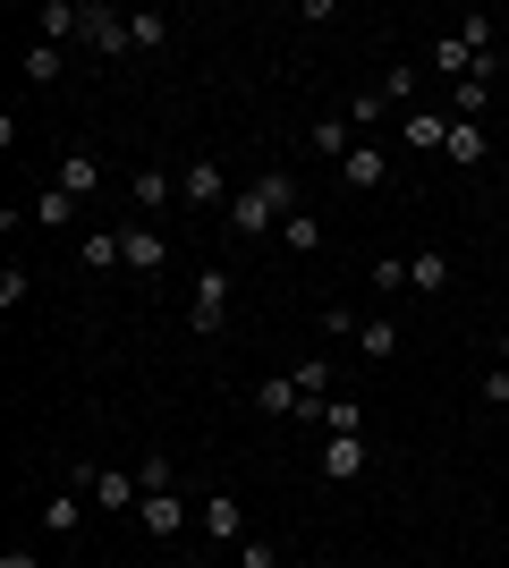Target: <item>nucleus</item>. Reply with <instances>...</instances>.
<instances>
[{"mask_svg":"<svg viewBox=\"0 0 509 568\" xmlns=\"http://www.w3.org/2000/svg\"><path fill=\"white\" fill-rule=\"evenodd\" d=\"M195 526H204V535H213V544H230V551L246 544V509H238V500H230V493H213V500H195Z\"/></svg>","mask_w":509,"mask_h":568,"instance_id":"obj_6","label":"nucleus"},{"mask_svg":"<svg viewBox=\"0 0 509 568\" xmlns=\"http://www.w3.org/2000/svg\"><path fill=\"white\" fill-rule=\"evenodd\" d=\"M399 288H408V255H383L374 263V297H399Z\"/></svg>","mask_w":509,"mask_h":568,"instance_id":"obj_29","label":"nucleus"},{"mask_svg":"<svg viewBox=\"0 0 509 568\" xmlns=\"http://www.w3.org/2000/svg\"><path fill=\"white\" fill-rule=\"evenodd\" d=\"M323 425H332V433H365L357 425V399H332V407H323Z\"/></svg>","mask_w":509,"mask_h":568,"instance_id":"obj_33","label":"nucleus"},{"mask_svg":"<svg viewBox=\"0 0 509 568\" xmlns=\"http://www.w3.org/2000/svg\"><path fill=\"white\" fill-rule=\"evenodd\" d=\"M136 484H145V493H179V467L153 450V458H136Z\"/></svg>","mask_w":509,"mask_h":568,"instance_id":"obj_26","label":"nucleus"},{"mask_svg":"<svg viewBox=\"0 0 509 568\" xmlns=\"http://www.w3.org/2000/svg\"><path fill=\"white\" fill-rule=\"evenodd\" d=\"M357 348L374 356V365H383V356H399V323H390V314H365V323H357Z\"/></svg>","mask_w":509,"mask_h":568,"instance_id":"obj_15","label":"nucleus"},{"mask_svg":"<svg viewBox=\"0 0 509 568\" xmlns=\"http://www.w3.org/2000/svg\"><path fill=\"white\" fill-rule=\"evenodd\" d=\"M136 526H145L153 544H179V535L195 526V509H187L179 493H145V500H136Z\"/></svg>","mask_w":509,"mask_h":568,"instance_id":"obj_2","label":"nucleus"},{"mask_svg":"<svg viewBox=\"0 0 509 568\" xmlns=\"http://www.w3.org/2000/svg\"><path fill=\"white\" fill-rule=\"evenodd\" d=\"M128 34H136V51H162L170 43V18H162V9H128Z\"/></svg>","mask_w":509,"mask_h":568,"instance_id":"obj_21","label":"nucleus"},{"mask_svg":"<svg viewBox=\"0 0 509 568\" xmlns=\"http://www.w3.org/2000/svg\"><path fill=\"white\" fill-rule=\"evenodd\" d=\"M170 568H221V560H170Z\"/></svg>","mask_w":509,"mask_h":568,"instance_id":"obj_37","label":"nucleus"},{"mask_svg":"<svg viewBox=\"0 0 509 568\" xmlns=\"http://www.w3.org/2000/svg\"><path fill=\"white\" fill-rule=\"evenodd\" d=\"M408 288L416 297H441V288H450V255H441V246H416L408 255Z\"/></svg>","mask_w":509,"mask_h":568,"instance_id":"obj_11","label":"nucleus"},{"mask_svg":"<svg viewBox=\"0 0 509 568\" xmlns=\"http://www.w3.org/2000/svg\"><path fill=\"white\" fill-rule=\"evenodd\" d=\"M306 136H315V153H332V162H348V153H357V136H348V119H315Z\"/></svg>","mask_w":509,"mask_h":568,"instance_id":"obj_20","label":"nucleus"},{"mask_svg":"<svg viewBox=\"0 0 509 568\" xmlns=\"http://www.w3.org/2000/svg\"><path fill=\"white\" fill-rule=\"evenodd\" d=\"M179 195L187 204H221V162H187L179 170Z\"/></svg>","mask_w":509,"mask_h":568,"instance_id":"obj_16","label":"nucleus"},{"mask_svg":"<svg viewBox=\"0 0 509 568\" xmlns=\"http://www.w3.org/2000/svg\"><path fill=\"white\" fill-rule=\"evenodd\" d=\"M485 407H509V365H492V374H485Z\"/></svg>","mask_w":509,"mask_h":568,"instance_id":"obj_35","label":"nucleus"},{"mask_svg":"<svg viewBox=\"0 0 509 568\" xmlns=\"http://www.w3.org/2000/svg\"><path fill=\"white\" fill-rule=\"evenodd\" d=\"M85 272H128V255H120V230H85Z\"/></svg>","mask_w":509,"mask_h":568,"instance_id":"obj_18","label":"nucleus"},{"mask_svg":"<svg viewBox=\"0 0 509 568\" xmlns=\"http://www.w3.org/2000/svg\"><path fill=\"white\" fill-rule=\"evenodd\" d=\"M77 518H85L77 500H43V526H51V535H77Z\"/></svg>","mask_w":509,"mask_h":568,"instance_id":"obj_30","label":"nucleus"},{"mask_svg":"<svg viewBox=\"0 0 509 568\" xmlns=\"http://www.w3.org/2000/svg\"><path fill=\"white\" fill-rule=\"evenodd\" d=\"M399 136H408L416 153H450V111H434V102H416V111L399 119Z\"/></svg>","mask_w":509,"mask_h":568,"instance_id":"obj_7","label":"nucleus"},{"mask_svg":"<svg viewBox=\"0 0 509 568\" xmlns=\"http://www.w3.org/2000/svg\"><path fill=\"white\" fill-rule=\"evenodd\" d=\"M0 568H43V560H34V551H18V544H9V551H0Z\"/></svg>","mask_w":509,"mask_h":568,"instance_id":"obj_36","label":"nucleus"},{"mask_svg":"<svg viewBox=\"0 0 509 568\" xmlns=\"http://www.w3.org/2000/svg\"><path fill=\"white\" fill-rule=\"evenodd\" d=\"M339 179H348V187H357V195H374V187H383V179H390V162H383V144H365V136H357V153H348V162H339Z\"/></svg>","mask_w":509,"mask_h":568,"instance_id":"obj_10","label":"nucleus"},{"mask_svg":"<svg viewBox=\"0 0 509 568\" xmlns=\"http://www.w3.org/2000/svg\"><path fill=\"white\" fill-rule=\"evenodd\" d=\"M120 255H128V272H162V263H170V237L162 230H120Z\"/></svg>","mask_w":509,"mask_h":568,"instance_id":"obj_12","label":"nucleus"},{"mask_svg":"<svg viewBox=\"0 0 509 568\" xmlns=\"http://www.w3.org/2000/svg\"><path fill=\"white\" fill-rule=\"evenodd\" d=\"M289 374H297L306 399H332V365H323V356H306V365H289Z\"/></svg>","mask_w":509,"mask_h":568,"instance_id":"obj_27","label":"nucleus"},{"mask_svg":"<svg viewBox=\"0 0 509 568\" xmlns=\"http://www.w3.org/2000/svg\"><path fill=\"white\" fill-rule=\"evenodd\" d=\"M69 34H85V9L77 0H43L34 9V43H69Z\"/></svg>","mask_w":509,"mask_h":568,"instance_id":"obj_9","label":"nucleus"},{"mask_svg":"<svg viewBox=\"0 0 509 568\" xmlns=\"http://www.w3.org/2000/svg\"><path fill=\"white\" fill-rule=\"evenodd\" d=\"M255 407H264V416H289V425H297V407H306L297 374H272V382H255Z\"/></svg>","mask_w":509,"mask_h":568,"instance_id":"obj_13","label":"nucleus"},{"mask_svg":"<svg viewBox=\"0 0 509 568\" xmlns=\"http://www.w3.org/2000/svg\"><path fill=\"white\" fill-rule=\"evenodd\" d=\"M85 493H94V509H136L145 484H136V467H85Z\"/></svg>","mask_w":509,"mask_h":568,"instance_id":"obj_4","label":"nucleus"},{"mask_svg":"<svg viewBox=\"0 0 509 568\" xmlns=\"http://www.w3.org/2000/svg\"><path fill=\"white\" fill-rule=\"evenodd\" d=\"M85 51H102V60L136 51V34H128V9H111V0H85Z\"/></svg>","mask_w":509,"mask_h":568,"instance_id":"obj_1","label":"nucleus"},{"mask_svg":"<svg viewBox=\"0 0 509 568\" xmlns=\"http://www.w3.org/2000/svg\"><path fill=\"white\" fill-rule=\"evenodd\" d=\"M501 365H509V332H501Z\"/></svg>","mask_w":509,"mask_h":568,"instance_id":"obj_38","label":"nucleus"},{"mask_svg":"<svg viewBox=\"0 0 509 568\" xmlns=\"http://www.w3.org/2000/svg\"><path fill=\"white\" fill-rule=\"evenodd\" d=\"M408 94H416V69H408V60H399V69L383 77V102H390V111H399V102H408Z\"/></svg>","mask_w":509,"mask_h":568,"instance_id":"obj_31","label":"nucleus"},{"mask_svg":"<svg viewBox=\"0 0 509 568\" xmlns=\"http://www.w3.org/2000/svg\"><path fill=\"white\" fill-rule=\"evenodd\" d=\"M281 237H289V255H315V246H323V221L315 213H289V221H281Z\"/></svg>","mask_w":509,"mask_h":568,"instance_id":"obj_24","label":"nucleus"},{"mask_svg":"<svg viewBox=\"0 0 509 568\" xmlns=\"http://www.w3.org/2000/svg\"><path fill=\"white\" fill-rule=\"evenodd\" d=\"M238 568H281V551H272L264 535H246V544H238Z\"/></svg>","mask_w":509,"mask_h":568,"instance_id":"obj_32","label":"nucleus"},{"mask_svg":"<svg viewBox=\"0 0 509 568\" xmlns=\"http://www.w3.org/2000/svg\"><path fill=\"white\" fill-rule=\"evenodd\" d=\"M170 195H179V179H170L162 162H145V170H136V204H145V213H162Z\"/></svg>","mask_w":509,"mask_h":568,"instance_id":"obj_19","label":"nucleus"},{"mask_svg":"<svg viewBox=\"0 0 509 568\" xmlns=\"http://www.w3.org/2000/svg\"><path fill=\"white\" fill-rule=\"evenodd\" d=\"M60 77V43H26V85H51Z\"/></svg>","mask_w":509,"mask_h":568,"instance_id":"obj_25","label":"nucleus"},{"mask_svg":"<svg viewBox=\"0 0 509 568\" xmlns=\"http://www.w3.org/2000/svg\"><path fill=\"white\" fill-rule=\"evenodd\" d=\"M34 221H43V230H69V221H77V195L69 187H43V195H34Z\"/></svg>","mask_w":509,"mask_h":568,"instance_id":"obj_22","label":"nucleus"},{"mask_svg":"<svg viewBox=\"0 0 509 568\" xmlns=\"http://www.w3.org/2000/svg\"><path fill=\"white\" fill-rule=\"evenodd\" d=\"M51 187H69V195H94V187H102V162L85 153V144H77V153H60V179H51Z\"/></svg>","mask_w":509,"mask_h":568,"instance_id":"obj_14","label":"nucleus"},{"mask_svg":"<svg viewBox=\"0 0 509 568\" xmlns=\"http://www.w3.org/2000/svg\"><path fill=\"white\" fill-rule=\"evenodd\" d=\"M365 458H374V450H365V433H332V442H323V475H332V484H357Z\"/></svg>","mask_w":509,"mask_h":568,"instance_id":"obj_8","label":"nucleus"},{"mask_svg":"<svg viewBox=\"0 0 509 568\" xmlns=\"http://www.w3.org/2000/svg\"><path fill=\"white\" fill-rule=\"evenodd\" d=\"M230 230H238V237H281L272 195H264V187H238V195H230Z\"/></svg>","mask_w":509,"mask_h":568,"instance_id":"obj_5","label":"nucleus"},{"mask_svg":"<svg viewBox=\"0 0 509 568\" xmlns=\"http://www.w3.org/2000/svg\"><path fill=\"white\" fill-rule=\"evenodd\" d=\"M441 162H485V128L476 119H450V153Z\"/></svg>","mask_w":509,"mask_h":568,"instance_id":"obj_23","label":"nucleus"},{"mask_svg":"<svg viewBox=\"0 0 509 568\" xmlns=\"http://www.w3.org/2000/svg\"><path fill=\"white\" fill-rule=\"evenodd\" d=\"M459 43L467 51H492V18H459Z\"/></svg>","mask_w":509,"mask_h":568,"instance_id":"obj_34","label":"nucleus"},{"mask_svg":"<svg viewBox=\"0 0 509 568\" xmlns=\"http://www.w3.org/2000/svg\"><path fill=\"white\" fill-rule=\"evenodd\" d=\"M26 297H34V281H26V263H9V272H0V314H18Z\"/></svg>","mask_w":509,"mask_h":568,"instance_id":"obj_28","label":"nucleus"},{"mask_svg":"<svg viewBox=\"0 0 509 568\" xmlns=\"http://www.w3.org/2000/svg\"><path fill=\"white\" fill-rule=\"evenodd\" d=\"M476 60H485V51H467L459 34H441V43H434V69L450 77V85H459V77H476Z\"/></svg>","mask_w":509,"mask_h":568,"instance_id":"obj_17","label":"nucleus"},{"mask_svg":"<svg viewBox=\"0 0 509 568\" xmlns=\"http://www.w3.org/2000/svg\"><path fill=\"white\" fill-rule=\"evenodd\" d=\"M221 323H230V272H204V281H195V306H187V332L213 339Z\"/></svg>","mask_w":509,"mask_h":568,"instance_id":"obj_3","label":"nucleus"}]
</instances>
